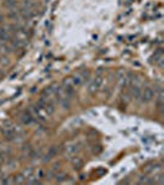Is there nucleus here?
I'll return each instance as SVG.
<instances>
[{"instance_id": "f257e3e1", "label": "nucleus", "mask_w": 164, "mask_h": 185, "mask_svg": "<svg viewBox=\"0 0 164 185\" xmlns=\"http://www.w3.org/2000/svg\"><path fill=\"white\" fill-rule=\"evenodd\" d=\"M153 98H154V91H153L152 88L147 86V88H143V89H142L140 99H141L143 103H148V101H151Z\"/></svg>"}, {"instance_id": "f03ea898", "label": "nucleus", "mask_w": 164, "mask_h": 185, "mask_svg": "<svg viewBox=\"0 0 164 185\" xmlns=\"http://www.w3.org/2000/svg\"><path fill=\"white\" fill-rule=\"evenodd\" d=\"M13 38L11 32L6 27H0V42H9Z\"/></svg>"}, {"instance_id": "7ed1b4c3", "label": "nucleus", "mask_w": 164, "mask_h": 185, "mask_svg": "<svg viewBox=\"0 0 164 185\" xmlns=\"http://www.w3.org/2000/svg\"><path fill=\"white\" fill-rule=\"evenodd\" d=\"M103 84V78L101 77H96L95 79L91 80L90 85H89V91L90 92H95L97 89L100 88V85Z\"/></svg>"}, {"instance_id": "20e7f679", "label": "nucleus", "mask_w": 164, "mask_h": 185, "mask_svg": "<svg viewBox=\"0 0 164 185\" xmlns=\"http://www.w3.org/2000/svg\"><path fill=\"white\" fill-rule=\"evenodd\" d=\"M21 120H22V122H24V123H26V125H28V123H31V122L34 121L35 118H34V116H32L30 112H27V114H24V115H22Z\"/></svg>"}, {"instance_id": "39448f33", "label": "nucleus", "mask_w": 164, "mask_h": 185, "mask_svg": "<svg viewBox=\"0 0 164 185\" xmlns=\"http://www.w3.org/2000/svg\"><path fill=\"white\" fill-rule=\"evenodd\" d=\"M17 5V0H5L4 2V6H6L8 9H15Z\"/></svg>"}, {"instance_id": "423d86ee", "label": "nucleus", "mask_w": 164, "mask_h": 185, "mask_svg": "<svg viewBox=\"0 0 164 185\" xmlns=\"http://www.w3.org/2000/svg\"><path fill=\"white\" fill-rule=\"evenodd\" d=\"M3 20H4V16H3L2 14H0V24H2V22H3Z\"/></svg>"}, {"instance_id": "0eeeda50", "label": "nucleus", "mask_w": 164, "mask_h": 185, "mask_svg": "<svg viewBox=\"0 0 164 185\" xmlns=\"http://www.w3.org/2000/svg\"><path fill=\"white\" fill-rule=\"evenodd\" d=\"M0 77H2V73H0Z\"/></svg>"}]
</instances>
